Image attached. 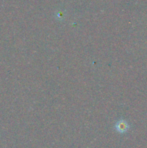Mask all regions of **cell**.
<instances>
[{"mask_svg": "<svg viewBox=\"0 0 147 148\" xmlns=\"http://www.w3.org/2000/svg\"><path fill=\"white\" fill-rule=\"evenodd\" d=\"M128 128V124L125 121H118V123L116 125V129L120 132H125L127 131Z\"/></svg>", "mask_w": 147, "mask_h": 148, "instance_id": "cell-1", "label": "cell"}]
</instances>
